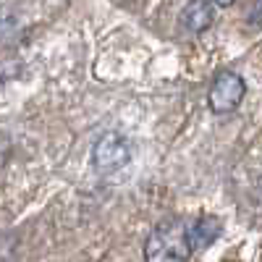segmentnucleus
I'll list each match as a JSON object with an SVG mask.
<instances>
[{"label":"nucleus","instance_id":"4","mask_svg":"<svg viewBox=\"0 0 262 262\" xmlns=\"http://www.w3.org/2000/svg\"><path fill=\"white\" fill-rule=\"evenodd\" d=\"M223 233V221L215 215H202L196 221L186 223V238H189V247L191 252H202L210 244H215Z\"/></svg>","mask_w":262,"mask_h":262},{"label":"nucleus","instance_id":"1","mask_svg":"<svg viewBox=\"0 0 262 262\" xmlns=\"http://www.w3.org/2000/svg\"><path fill=\"white\" fill-rule=\"evenodd\" d=\"M194 252L189 247L186 238V223L184 221H163L152 228L144 244V257L152 262H163V259H189Z\"/></svg>","mask_w":262,"mask_h":262},{"label":"nucleus","instance_id":"5","mask_svg":"<svg viewBox=\"0 0 262 262\" xmlns=\"http://www.w3.org/2000/svg\"><path fill=\"white\" fill-rule=\"evenodd\" d=\"M212 21H215V6L210 0H189L184 11L179 13V27L191 34L205 32L207 27H212Z\"/></svg>","mask_w":262,"mask_h":262},{"label":"nucleus","instance_id":"3","mask_svg":"<svg viewBox=\"0 0 262 262\" xmlns=\"http://www.w3.org/2000/svg\"><path fill=\"white\" fill-rule=\"evenodd\" d=\"M244 95H247V81L242 79V74L221 71L212 79V84H210L207 107H210V113H215V116L233 113L236 107L242 105Z\"/></svg>","mask_w":262,"mask_h":262},{"label":"nucleus","instance_id":"2","mask_svg":"<svg viewBox=\"0 0 262 262\" xmlns=\"http://www.w3.org/2000/svg\"><path fill=\"white\" fill-rule=\"evenodd\" d=\"M131 160V144L118 131H105L92 144V168L100 176H113Z\"/></svg>","mask_w":262,"mask_h":262},{"label":"nucleus","instance_id":"6","mask_svg":"<svg viewBox=\"0 0 262 262\" xmlns=\"http://www.w3.org/2000/svg\"><path fill=\"white\" fill-rule=\"evenodd\" d=\"M247 24L252 29H262V0H254V6H252V13L247 18Z\"/></svg>","mask_w":262,"mask_h":262},{"label":"nucleus","instance_id":"7","mask_svg":"<svg viewBox=\"0 0 262 262\" xmlns=\"http://www.w3.org/2000/svg\"><path fill=\"white\" fill-rule=\"evenodd\" d=\"M212 6H221V8H228V6H233L236 0H210Z\"/></svg>","mask_w":262,"mask_h":262}]
</instances>
